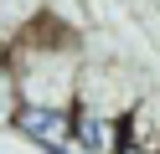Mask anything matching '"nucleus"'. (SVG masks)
I'll return each mask as SVG.
<instances>
[{"label": "nucleus", "mask_w": 160, "mask_h": 154, "mask_svg": "<svg viewBox=\"0 0 160 154\" xmlns=\"http://www.w3.org/2000/svg\"><path fill=\"white\" fill-rule=\"evenodd\" d=\"M119 154H160V149H150V144H139V139H124V144H119Z\"/></svg>", "instance_id": "nucleus-6"}, {"label": "nucleus", "mask_w": 160, "mask_h": 154, "mask_svg": "<svg viewBox=\"0 0 160 154\" xmlns=\"http://www.w3.org/2000/svg\"><path fill=\"white\" fill-rule=\"evenodd\" d=\"M124 139H139V144H150V149H160V92L129 103V113H124Z\"/></svg>", "instance_id": "nucleus-4"}, {"label": "nucleus", "mask_w": 160, "mask_h": 154, "mask_svg": "<svg viewBox=\"0 0 160 154\" xmlns=\"http://www.w3.org/2000/svg\"><path fill=\"white\" fill-rule=\"evenodd\" d=\"M16 103H21V98H16V82H11V72L0 67V123H11V113H16Z\"/></svg>", "instance_id": "nucleus-5"}, {"label": "nucleus", "mask_w": 160, "mask_h": 154, "mask_svg": "<svg viewBox=\"0 0 160 154\" xmlns=\"http://www.w3.org/2000/svg\"><path fill=\"white\" fill-rule=\"evenodd\" d=\"M78 154H119L124 144V113L114 108H98V103H72V133H67Z\"/></svg>", "instance_id": "nucleus-2"}, {"label": "nucleus", "mask_w": 160, "mask_h": 154, "mask_svg": "<svg viewBox=\"0 0 160 154\" xmlns=\"http://www.w3.org/2000/svg\"><path fill=\"white\" fill-rule=\"evenodd\" d=\"M11 128L21 133V139L42 144V149H57V144H67V133H72V108H36V103H16Z\"/></svg>", "instance_id": "nucleus-3"}, {"label": "nucleus", "mask_w": 160, "mask_h": 154, "mask_svg": "<svg viewBox=\"0 0 160 154\" xmlns=\"http://www.w3.org/2000/svg\"><path fill=\"white\" fill-rule=\"evenodd\" d=\"M47 154H78V149H72V144H57V149H47Z\"/></svg>", "instance_id": "nucleus-7"}, {"label": "nucleus", "mask_w": 160, "mask_h": 154, "mask_svg": "<svg viewBox=\"0 0 160 154\" xmlns=\"http://www.w3.org/2000/svg\"><path fill=\"white\" fill-rule=\"evenodd\" d=\"M5 72L16 82V98L36 103V108H72L78 87H83V62H78L72 41L57 31H26L11 46Z\"/></svg>", "instance_id": "nucleus-1"}]
</instances>
